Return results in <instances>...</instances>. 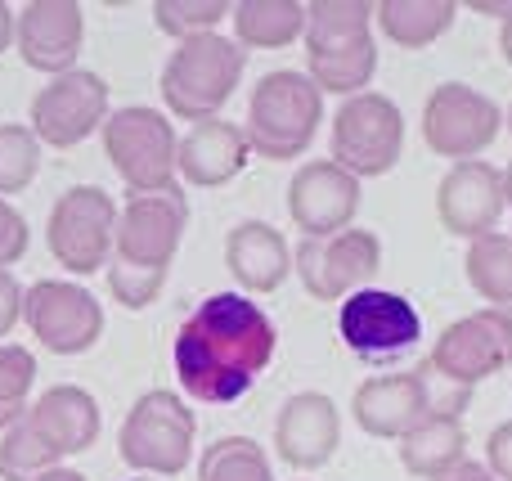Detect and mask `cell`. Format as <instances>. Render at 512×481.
I'll list each match as a JSON object with an SVG mask.
<instances>
[{
    "mask_svg": "<svg viewBox=\"0 0 512 481\" xmlns=\"http://www.w3.org/2000/svg\"><path fill=\"white\" fill-rule=\"evenodd\" d=\"M292 270L315 302H346L382 270V239L360 225L328 239H301L292 248Z\"/></svg>",
    "mask_w": 512,
    "mask_h": 481,
    "instance_id": "14",
    "label": "cell"
},
{
    "mask_svg": "<svg viewBox=\"0 0 512 481\" xmlns=\"http://www.w3.org/2000/svg\"><path fill=\"white\" fill-rule=\"evenodd\" d=\"M36 387V356L18 342H0V432H9L32 401Z\"/></svg>",
    "mask_w": 512,
    "mask_h": 481,
    "instance_id": "30",
    "label": "cell"
},
{
    "mask_svg": "<svg viewBox=\"0 0 512 481\" xmlns=\"http://www.w3.org/2000/svg\"><path fill=\"white\" fill-rule=\"evenodd\" d=\"M131 481H153V477H131Z\"/></svg>",
    "mask_w": 512,
    "mask_h": 481,
    "instance_id": "42",
    "label": "cell"
},
{
    "mask_svg": "<svg viewBox=\"0 0 512 481\" xmlns=\"http://www.w3.org/2000/svg\"><path fill=\"white\" fill-rule=\"evenodd\" d=\"M108 122V81L99 72L72 68L63 77H50V86L36 90L27 126L41 140V149H77L86 135L104 131Z\"/></svg>",
    "mask_w": 512,
    "mask_h": 481,
    "instance_id": "17",
    "label": "cell"
},
{
    "mask_svg": "<svg viewBox=\"0 0 512 481\" xmlns=\"http://www.w3.org/2000/svg\"><path fill=\"white\" fill-rule=\"evenodd\" d=\"M463 275H468L472 293L486 302V311L512 315V234H486V239L468 243Z\"/></svg>",
    "mask_w": 512,
    "mask_h": 481,
    "instance_id": "27",
    "label": "cell"
},
{
    "mask_svg": "<svg viewBox=\"0 0 512 481\" xmlns=\"http://www.w3.org/2000/svg\"><path fill=\"white\" fill-rule=\"evenodd\" d=\"M472 9L486 18H499V23H508L512 18V0H472Z\"/></svg>",
    "mask_w": 512,
    "mask_h": 481,
    "instance_id": "36",
    "label": "cell"
},
{
    "mask_svg": "<svg viewBox=\"0 0 512 481\" xmlns=\"http://www.w3.org/2000/svg\"><path fill=\"white\" fill-rule=\"evenodd\" d=\"M248 162H252V144L243 135V126L212 117V122H198L180 135L176 176L194 189H221L234 176H243Z\"/></svg>",
    "mask_w": 512,
    "mask_h": 481,
    "instance_id": "22",
    "label": "cell"
},
{
    "mask_svg": "<svg viewBox=\"0 0 512 481\" xmlns=\"http://www.w3.org/2000/svg\"><path fill=\"white\" fill-rule=\"evenodd\" d=\"M86 41V9L77 0H32L14 14V50L32 72L63 77L77 68Z\"/></svg>",
    "mask_w": 512,
    "mask_h": 481,
    "instance_id": "20",
    "label": "cell"
},
{
    "mask_svg": "<svg viewBox=\"0 0 512 481\" xmlns=\"http://www.w3.org/2000/svg\"><path fill=\"white\" fill-rule=\"evenodd\" d=\"M36 481H86L77 473V468H54V473H45V477H36Z\"/></svg>",
    "mask_w": 512,
    "mask_h": 481,
    "instance_id": "39",
    "label": "cell"
},
{
    "mask_svg": "<svg viewBox=\"0 0 512 481\" xmlns=\"http://www.w3.org/2000/svg\"><path fill=\"white\" fill-rule=\"evenodd\" d=\"M194 437L198 414L180 392L153 387L126 410L122 432H117V455L131 473L144 477H180L194 464Z\"/></svg>",
    "mask_w": 512,
    "mask_h": 481,
    "instance_id": "8",
    "label": "cell"
},
{
    "mask_svg": "<svg viewBox=\"0 0 512 481\" xmlns=\"http://www.w3.org/2000/svg\"><path fill=\"white\" fill-rule=\"evenodd\" d=\"M454 14H459L454 0H378L373 5V27L396 50H427L450 32Z\"/></svg>",
    "mask_w": 512,
    "mask_h": 481,
    "instance_id": "24",
    "label": "cell"
},
{
    "mask_svg": "<svg viewBox=\"0 0 512 481\" xmlns=\"http://www.w3.org/2000/svg\"><path fill=\"white\" fill-rule=\"evenodd\" d=\"M189 230V198L185 189H162V194H135L117 212L113 261H108V293L126 311H144L158 302L162 284L171 275L180 243Z\"/></svg>",
    "mask_w": 512,
    "mask_h": 481,
    "instance_id": "2",
    "label": "cell"
},
{
    "mask_svg": "<svg viewBox=\"0 0 512 481\" xmlns=\"http://www.w3.org/2000/svg\"><path fill=\"white\" fill-rule=\"evenodd\" d=\"M27 221H23V212H18L9 198H0V270H9L14 261H23V252H27Z\"/></svg>",
    "mask_w": 512,
    "mask_h": 481,
    "instance_id": "32",
    "label": "cell"
},
{
    "mask_svg": "<svg viewBox=\"0 0 512 481\" xmlns=\"http://www.w3.org/2000/svg\"><path fill=\"white\" fill-rule=\"evenodd\" d=\"M504 212H508L504 171L486 158L454 162L441 176V185H436V216H441L445 234H454V239L477 243L486 234H499Z\"/></svg>",
    "mask_w": 512,
    "mask_h": 481,
    "instance_id": "19",
    "label": "cell"
},
{
    "mask_svg": "<svg viewBox=\"0 0 512 481\" xmlns=\"http://www.w3.org/2000/svg\"><path fill=\"white\" fill-rule=\"evenodd\" d=\"M23 320L50 356H86L104 338V306L72 279H36L23 297Z\"/></svg>",
    "mask_w": 512,
    "mask_h": 481,
    "instance_id": "15",
    "label": "cell"
},
{
    "mask_svg": "<svg viewBox=\"0 0 512 481\" xmlns=\"http://www.w3.org/2000/svg\"><path fill=\"white\" fill-rule=\"evenodd\" d=\"M243 68H248V50L234 36H221V32L189 36V41H180L171 50L167 68H162V81H158L162 104L180 122H194V126L212 122L234 99Z\"/></svg>",
    "mask_w": 512,
    "mask_h": 481,
    "instance_id": "6",
    "label": "cell"
},
{
    "mask_svg": "<svg viewBox=\"0 0 512 481\" xmlns=\"http://www.w3.org/2000/svg\"><path fill=\"white\" fill-rule=\"evenodd\" d=\"M472 392L468 387H454L436 374L432 365L405 369V374H373L355 387L351 396V419L360 432L378 441H405L414 428H423L436 414H454L463 419Z\"/></svg>",
    "mask_w": 512,
    "mask_h": 481,
    "instance_id": "5",
    "label": "cell"
},
{
    "mask_svg": "<svg viewBox=\"0 0 512 481\" xmlns=\"http://www.w3.org/2000/svg\"><path fill=\"white\" fill-rule=\"evenodd\" d=\"M328 149L342 171L355 180H378L391 176L405 153V113L391 95L382 90H364L337 104L333 126H328Z\"/></svg>",
    "mask_w": 512,
    "mask_h": 481,
    "instance_id": "9",
    "label": "cell"
},
{
    "mask_svg": "<svg viewBox=\"0 0 512 481\" xmlns=\"http://www.w3.org/2000/svg\"><path fill=\"white\" fill-rule=\"evenodd\" d=\"M499 50H504V59L512 68V18H508V23H499Z\"/></svg>",
    "mask_w": 512,
    "mask_h": 481,
    "instance_id": "38",
    "label": "cell"
},
{
    "mask_svg": "<svg viewBox=\"0 0 512 481\" xmlns=\"http://www.w3.org/2000/svg\"><path fill=\"white\" fill-rule=\"evenodd\" d=\"M41 171V140L23 122H0V198L23 194Z\"/></svg>",
    "mask_w": 512,
    "mask_h": 481,
    "instance_id": "29",
    "label": "cell"
},
{
    "mask_svg": "<svg viewBox=\"0 0 512 481\" xmlns=\"http://www.w3.org/2000/svg\"><path fill=\"white\" fill-rule=\"evenodd\" d=\"M441 481H495V473H490L486 464H477V459H463L454 473H445Z\"/></svg>",
    "mask_w": 512,
    "mask_h": 481,
    "instance_id": "35",
    "label": "cell"
},
{
    "mask_svg": "<svg viewBox=\"0 0 512 481\" xmlns=\"http://www.w3.org/2000/svg\"><path fill=\"white\" fill-rule=\"evenodd\" d=\"M117 212L113 194L99 185H72L54 198L50 221H45V248L68 275H95L108 270L117 239Z\"/></svg>",
    "mask_w": 512,
    "mask_h": 481,
    "instance_id": "12",
    "label": "cell"
},
{
    "mask_svg": "<svg viewBox=\"0 0 512 481\" xmlns=\"http://www.w3.org/2000/svg\"><path fill=\"white\" fill-rule=\"evenodd\" d=\"M230 0H153V23L158 32L189 41V36H203V32H216V27L230 18Z\"/></svg>",
    "mask_w": 512,
    "mask_h": 481,
    "instance_id": "31",
    "label": "cell"
},
{
    "mask_svg": "<svg viewBox=\"0 0 512 481\" xmlns=\"http://www.w3.org/2000/svg\"><path fill=\"white\" fill-rule=\"evenodd\" d=\"M9 45H14V9L0 0V54H5Z\"/></svg>",
    "mask_w": 512,
    "mask_h": 481,
    "instance_id": "37",
    "label": "cell"
},
{
    "mask_svg": "<svg viewBox=\"0 0 512 481\" xmlns=\"http://www.w3.org/2000/svg\"><path fill=\"white\" fill-rule=\"evenodd\" d=\"M230 23L243 50H283V45H297L306 32V5L301 0H239L230 9Z\"/></svg>",
    "mask_w": 512,
    "mask_h": 481,
    "instance_id": "26",
    "label": "cell"
},
{
    "mask_svg": "<svg viewBox=\"0 0 512 481\" xmlns=\"http://www.w3.org/2000/svg\"><path fill=\"white\" fill-rule=\"evenodd\" d=\"M279 356V329L261 302L212 293L180 320L171 342L176 383L198 405H234L261 383Z\"/></svg>",
    "mask_w": 512,
    "mask_h": 481,
    "instance_id": "1",
    "label": "cell"
},
{
    "mask_svg": "<svg viewBox=\"0 0 512 481\" xmlns=\"http://www.w3.org/2000/svg\"><path fill=\"white\" fill-rule=\"evenodd\" d=\"M225 266L243 297H265L292 275V248L270 221H239L225 234Z\"/></svg>",
    "mask_w": 512,
    "mask_h": 481,
    "instance_id": "23",
    "label": "cell"
},
{
    "mask_svg": "<svg viewBox=\"0 0 512 481\" xmlns=\"http://www.w3.org/2000/svg\"><path fill=\"white\" fill-rule=\"evenodd\" d=\"M427 365L454 387H481L486 378H499L512 369V315L499 311H472L463 320L445 324L441 338L432 342Z\"/></svg>",
    "mask_w": 512,
    "mask_h": 481,
    "instance_id": "16",
    "label": "cell"
},
{
    "mask_svg": "<svg viewBox=\"0 0 512 481\" xmlns=\"http://www.w3.org/2000/svg\"><path fill=\"white\" fill-rule=\"evenodd\" d=\"M504 198H508V212H512V162L504 167Z\"/></svg>",
    "mask_w": 512,
    "mask_h": 481,
    "instance_id": "40",
    "label": "cell"
},
{
    "mask_svg": "<svg viewBox=\"0 0 512 481\" xmlns=\"http://www.w3.org/2000/svg\"><path fill=\"white\" fill-rule=\"evenodd\" d=\"M319 122H324V90L306 72L279 68V72H265L252 86L243 135H248L256 158L292 162L315 144Z\"/></svg>",
    "mask_w": 512,
    "mask_h": 481,
    "instance_id": "7",
    "label": "cell"
},
{
    "mask_svg": "<svg viewBox=\"0 0 512 481\" xmlns=\"http://www.w3.org/2000/svg\"><path fill=\"white\" fill-rule=\"evenodd\" d=\"M342 446V410L324 392H292L274 419V450L297 473H319Z\"/></svg>",
    "mask_w": 512,
    "mask_h": 481,
    "instance_id": "21",
    "label": "cell"
},
{
    "mask_svg": "<svg viewBox=\"0 0 512 481\" xmlns=\"http://www.w3.org/2000/svg\"><path fill=\"white\" fill-rule=\"evenodd\" d=\"M504 135V108L468 81H441L423 99V144L436 158L472 162Z\"/></svg>",
    "mask_w": 512,
    "mask_h": 481,
    "instance_id": "13",
    "label": "cell"
},
{
    "mask_svg": "<svg viewBox=\"0 0 512 481\" xmlns=\"http://www.w3.org/2000/svg\"><path fill=\"white\" fill-rule=\"evenodd\" d=\"M99 428H104V414L86 387H50L27 405L14 428L0 432V481H36L54 473L63 468V459L95 446Z\"/></svg>",
    "mask_w": 512,
    "mask_h": 481,
    "instance_id": "3",
    "label": "cell"
},
{
    "mask_svg": "<svg viewBox=\"0 0 512 481\" xmlns=\"http://www.w3.org/2000/svg\"><path fill=\"white\" fill-rule=\"evenodd\" d=\"M306 77L324 95H364L378 72L369 0H310L306 5Z\"/></svg>",
    "mask_w": 512,
    "mask_h": 481,
    "instance_id": "4",
    "label": "cell"
},
{
    "mask_svg": "<svg viewBox=\"0 0 512 481\" xmlns=\"http://www.w3.org/2000/svg\"><path fill=\"white\" fill-rule=\"evenodd\" d=\"M23 297L27 288L14 279V270H0V338H9L14 324L23 320Z\"/></svg>",
    "mask_w": 512,
    "mask_h": 481,
    "instance_id": "33",
    "label": "cell"
},
{
    "mask_svg": "<svg viewBox=\"0 0 512 481\" xmlns=\"http://www.w3.org/2000/svg\"><path fill=\"white\" fill-rule=\"evenodd\" d=\"M198 481H274L270 455L252 437H216L198 455Z\"/></svg>",
    "mask_w": 512,
    "mask_h": 481,
    "instance_id": "28",
    "label": "cell"
},
{
    "mask_svg": "<svg viewBox=\"0 0 512 481\" xmlns=\"http://www.w3.org/2000/svg\"><path fill=\"white\" fill-rule=\"evenodd\" d=\"M360 180L342 171L333 158H310L288 180V216L301 239H328L355 225L360 212Z\"/></svg>",
    "mask_w": 512,
    "mask_h": 481,
    "instance_id": "18",
    "label": "cell"
},
{
    "mask_svg": "<svg viewBox=\"0 0 512 481\" xmlns=\"http://www.w3.org/2000/svg\"><path fill=\"white\" fill-rule=\"evenodd\" d=\"M504 131L512 135V104H508V113H504Z\"/></svg>",
    "mask_w": 512,
    "mask_h": 481,
    "instance_id": "41",
    "label": "cell"
},
{
    "mask_svg": "<svg viewBox=\"0 0 512 481\" xmlns=\"http://www.w3.org/2000/svg\"><path fill=\"white\" fill-rule=\"evenodd\" d=\"M176 149L180 135L171 126L167 113L149 104H131L108 113L104 122V153L113 162V171L122 176V185L135 194H162V189H176Z\"/></svg>",
    "mask_w": 512,
    "mask_h": 481,
    "instance_id": "10",
    "label": "cell"
},
{
    "mask_svg": "<svg viewBox=\"0 0 512 481\" xmlns=\"http://www.w3.org/2000/svg\"><path fill=\"white\" fill-rule=\"evenodd\" d=\"M486 468L495 473V481H512V419L486 437Z\"/></svg>",
    "mask_w": 512,
    "mask_h": 481,
    "instance_id": "34",
    "label": "cell"
},
{
    "mask_svg": "<svg viewBox=\"0 0 512 481\" xmlns=\"http://www.w3.org/2000/svg\"><path fill=\"white\" fill-rule=\"evenodd\" d=\"M396 450H400V464H405L409 477L441 481L445 473H454V468L468 459V428H463V419H454V414H436L423 428L409 432Z\"/></svg>",
    "mask_w": 512,
    "mask_h": 481,
    "instance_id": "25",
    "label": "cell"
},
{
    "mask_svg": "<svg viewBox=\"0 0 512 481\" xmlns=\"http://www.w3.org/2000/svg\"><path fill=\"white\" fill-rule=\"evenodd\" d=\"M337 338L364 365H400L423 347V315L405 293L360 288L337 306Z\"/></svg>",
    "mask_w": 512,
    "mask_h": 481,
    "instance_id": "11",
    "label": "cell"
}]
</instances>
